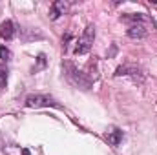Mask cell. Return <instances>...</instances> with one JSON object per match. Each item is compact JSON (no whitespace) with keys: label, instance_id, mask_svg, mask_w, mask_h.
<instances>
[{"label":"cell","instance_id":"obj_2","mask_svg":"<svg viewBox=\"0 0 157 155\" xmlns=\"http://www.w3.org/2000/svg\"><path fill=\"white\" fill-rule=\"evenodd\" d=\"M93 40H95V28L93 26H88L82 33V37L77 40V46H75V53L77 55H86L91 46H93Z\"/></svg>","mask_w":157,"mask_h":155},{"label":"cell","instance_id":"obj_1","mask_svg":"<svg viewBox=\"0 0 157 155\" xmlns=\"http://www.w3.org/2000/svg\"><path fill=\"white\" fill-rule=\"evenodd\" d=\"M64 73H66V78H68L73 86H77L80 89H90V88H91V80L86 77L73 62H70V60L64 62Z\"/></svg>","mask_w":157,"mask_h":155},{"label":"cell","instance_id":"obj_4","mask_svg":"<svg viewBox=\"0 0 157 155\" xmlns=\"http://www.w3.org/2000/svg\"><path fill=\"white\" fill-rule=\"evenodd\" d=\"M115 77H132V78H143V70L137 68L135 64H122L115 70Z\"/></svg>","mask_w":157,"mask_h":155},{"label":"cell","instance_id":"obj_3","mask_svg":"<svg viewBox=\"0 0 157 155\" xmlns=\"http://www.w3.org/2000/svg\"><path fill=\"white\" fill-rule=\"evenodd\" d=\"M24 106L26 108H59V102L49 97V95H29L26 100H24Z\"/></svg>","mask_w":157,"mask_h":155},{"label":"cell","instance_id":"obj_10","mask_svg":"<svg viewBox=\"0 0 157 155\" xmlns=\"http://www.w3.org/2000/svg\"><path fill=\"white\" fill-rule=\"evenodd\" d=\"M44 68H46V55L40 53L39 57H37V66H35L33 71H40V70H44Z\"/></svg>","mask_w":157,"mask_h":155},{"label":"cell","instance_id":"obj_9","mask_svg":"<svg viewBox=\"0 0 157 155\" xmlns=\"http://www.w3.org/2000/svg\"><path fill=\"white\" fill-rule=\"evenodd\" d=\"M0 60H2V62L11 60V51H9L6 46H0Z\"/></svg>","mask_w":157,"mask_h":155},{"label":"cell","instance_id":"obj_5","mask_svg":"<svg viewBox=\"0 0 157 155\" xmlns=\"http://www.w3.org/2000/svg\"><path fill=\"white\" fill-rule=\"evenodd\" d=\"M128 37L130 39H135V40H141L144 39L146 35H148V29H146V26L143 24V22H139V24H132L130 28H128Z\"/></svg>","mask_w":157,"mask_h":155},{"label":"cell","instance_id":"obj_7","mask_svg":"<svg viewBox=\"0 0 157 155\" xmlns=\"http://www.w3.org/2000/svg\"><path fill=\"white\" fill-rule=\"evenodd\" d=\"M106 141H108L112 146H119V144L122 142V130H119L115 126L108 128V131H106Z\"/></svg>","mask_w":157,"mask_h":155},{"label":"cell","instance_id":"obj_8","mask_svg":"<svg viewBox=\"0 0 157 155\" xmlns=\"http://www.w3.org/2000/svg\"><path fill=\"white\" fill-rule=\"evenodd\" d=\"M15 37V24L11 20H6L0 24V39L2 40H11Z\"/></svg>","mask_w":157,"mask_h":155},{"label":"cell","instance_id":"obj_6","mask_svg":"<svg viewBox=\"0 0 157 155\" xmlns=\"http://www.w3.org/2000/svg\"><path fill=\"white\" fill-rule=\"evenodd\" d=\"M68 7H70V4L64 2V0L53 2V4H51V9H49V18H51V20H57L60 15H64V13L68 11Z\"/></svg>","mask_w":157,"mask_h":155},{"label":"cell","instance_id":"obj_11","mask_svg":"<svg viewBox=\"0 0 157 155\" xmlns=\"http://www.w3.org/2000/svg\"><path fill=\"white\" fill-rule=\"evenodd\" d=\"M6 84H7V70L0 68V88H6Z\"/></svg>","mask_w":157,"mask_h":155}]
</instances>
